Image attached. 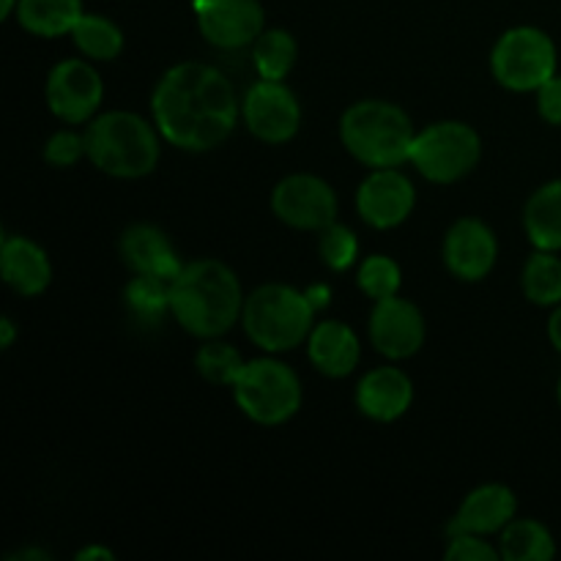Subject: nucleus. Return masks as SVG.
Wrapping results in <instances>:
<instances>
[{"label":"nucleus","instance_id":"nucleus-1","mask_svg":"<svg viewBox=\"0 0 561 561\" xmlns=\"http://www.w3.org/2000/svg\"><path fill=\"white\" fill-rule=\"evenodd\" d=\"M151 115L164 142L186 153H206L233 135L241 102L217 66L184 60L159 77Z\"/></svg>","mask_w":561,"mask_h":561},{"label":"nucleus","instance_id":"nucleus-2","mask_svg":"<svg viewBox=\"0 0 561 561\" xmlns=\"http://www.w3.org/2000/svg\"><path fill=\"white\" fill-rule=\"evenodd\" d=\"M173 318L181 329L201 340L228 334L244 312V290L233 268L214 257L184 263L179 277L170 283Z\"/></svg>","mask_w":561,"mask_h":561},{"label":"nucleus","instance_id":"nucleus-3","mask_svg":"<svg viewBox=\"0 0 561 561\" xmlns=\"http://www.w3.org/2000/svg\"><path fill=\"white\" fill-rule=\"evenodd\" d=\"M88 159L113 179H146L162 157V135L157 124L129 110L96 115L85 129Z\"/></svg>","mask_w":561,"mask_h":561},{"label":"nucleus","instance_id":"nucleus-4","mask_svg":"<svg viewBox=\"0 0 561 561\" xmlns=\"http://www.w3.org/2000/svg\"><path fill=\"white\" fill-rule=\"evenodd\" d=\"M414 121L403 107L387 99H362L340 118L343 148L365 168H400L411 162Z\"/></svg>","mask_w":561,"mask_h":561},{"label":"nucleus","instance_id":"nucleus-5","mask_svg":"<svg viewBox=\"0 0 561 561\" xmlns=\"http://www.w3.org/2000/svg\"><path fill=\"white\" fill-rule=\"evenodd\" d=\"M316 316L318 310L307 290L285 283H266L247 296L241 327L257 348L285 354L307 343L316 327Z\"/></svg>","mask_w":561,"mask_h":561},{"label":"nucleus","instance_id":"nucleus-6","mask_svg":"<svg viewBox=\"0 0 561 561\" xmlns=\"http://www.w3.org/2000/svg\"><path fill=\"white\" fill-rule=\"evenodd\" d=\"M236 405L247 420L263 427H277L294 420L301 409V381L296 370L274 356L247 362L230 387Z\"/></svg>","mask_w":561,"mask_h":561},{"label":"nucleus","instance_id":"nucleus-7","mask_svg":"<svg viewBox=\"0 0 561 561\" xmlns=\"http://www.w3.org/2000/svg\"><path fill=\"white\" fill-rule=\"evenodd\" d=\"M491 71L493 80L507 91L537 93L559 75V49L542 27H510L493 44Z\"/></svg>","mask_w":561,"mask_h":561},{"label":"nucleus","instance_id":"nucleus-8","mask_svg":"<svg viewBox=\"0 0 561 561\" xmlns=\"http://www.w3.org/2000/svg\"><path fill=\"white\" fill-rule=\"evenodd\" d=\"M482 159L480 131L463 121H436L416 131L411 164L431 184H455L477 170Z\"/></svg>","mask_w":561,"mask_h":561},{"label":"nucleus","instance_id":"nucleus-9","mask_svg":"<svg viewBox=\"0 0 561 561\" xmlns=\"http://www.w3.org/2000/svg\"><path fill=\"white\" fill-rule=\"evenodd\" d=\"M272 211L288 228L321 233L323 228L337 222L340 201L334 186L321 175L294 173L274 186Z\"/></svg>","mask_w":561,"mask_h":561},{"label":"nucleus","instance_id":"nucleus-10","mask_svg":"<svg viewBox=\"0 0 561 561\" xmlns=\"http://www.w3.org/2000/svg\"><path fill=\"white\" fill-rule=\"evenodd\" d=\"M241 118L252 137L283 146L299 135L301 104L283 80H257L241 99Z\"/></svg>","mask_w":561,"mask_h":561},{"label":"nucleus","instance_id":"nucleus-11","mask_svg":"<svg viewBox=\"0 0 561 561\" xmlns=\"http://www.w3.org/2000/svg\"><path fill=\"white\" fill-rule=\"evenodd\" d=\"M44 99L55 118L64 124H91L104 99L99 71L82 58H66L49 69Z\"/></svg>","mask_w":561,"mask_h":561},{"label":"nucleus","instance_id":"nucleus-12","mask_svg":"<svg viewBox=\"0 0 561 561\" xmlns=\"http://www.w3.org/2000/svg\"><path fill=\"white\" fill-rule=\"evenodd\" d=\"M427 327L425 316L414 301L403 296H389V299L373 301L370 310V340L373 348L389 362H403L420 354L425 345Z\"/></svg>","mask_w":561,"mask_h":561},{"label":"nucleus","instance_id":"nucleus-13","mask_svg":"<svg viewBox=\"0 0 561 561\" xmlns=\"http://www.w3.org/2000/svg\"><path fill=\"white\" fill-rule=\"evenodd\" d=\"M197 27L217 49H241L266 31V11L257 0H195Z\"/></svg>","mask_w":561,"mask_h":561},{"label":"nucleus","instance_id":"nucleus-14","mask_svg":"<svg viewBox=\"0 0 561 561\" xmlns=\"http://www.w3.org/2000/svg\"><path fill=\"white\" fill-rule=\"evenodd\" d=\"M414 206V181L398 168L370 170V175L356 190V211L376 230L400 228L411 217Z\"/></svg>","mask_w":561,"mask_h":561},{"label":"nucleus","instance_id":"nucleus-15","mask_svg":"<svg viewBox=\"0 0 561 561\" xmlns=\"http://www.w3.org/2000/svg\"><path fill=\"white\" fill-rule=\"evenodd\" d=\"M499 261V239L488 222L463 217L444 236V266L460 283H480Z\"/></svg>","mask_w":561,"mask_h":561},{"label":"nucleus","instance_id":"nucleus-16","mask_svg":"<svg viewBox=\"0 0 561 561\" xmlns=\"http://www.w3.org/2000/svg\"><path fill=\"white\" fill-rule=\"evenodd\" d=\"M354 400L356 409L367 420L389 425L409 414L411 403H414V381L409 378V373L394 365L376 367L356 383Z\"/></svg>","mask_w":561,"mask_h":561},{"label":"nucleus","instance_id":"nucleus-17","mask_svg":"<svg viewBox=\"0 0 561 561\" xmlns=\"http://www.w3.org/2000/svg\"><path fill=\"white\" fill-rule=\"evenodd\" d=\"M518 513V496L513 488L502 482H488V485L474 488L469 496L460 502L458 513L447 524V535L469 531V535H499Z\"/></svg>","mask_w":561,"mask_h":561},{"label":"nucleus","instance_id":"nucleus-18","mask_svg":"<svg viewBox=\"0 0 561 561\" xmlns=\"http://www.w3.org/2000/svg\"><path fill=\"white\" fill-rule=\"evenodd\" d=\"M118 252L126 268L135 274H151V277H162L173 283L181 268H184L173 241L151 222L129 225L121 236Z\"/></svg>","mask_w":561,"mask_h":561},{"label":"nucleus","instance_id":"nucleus-19","mask_svg":"<svg viewBox=\"0 0 561 561\" xmlns=\"http://www.w3.org/2000/svg\"><path fill=\"white\" fill-rule=\"evenodd\" d=\"M0 274L14 294L33 299L53 283V263L47 250L27 236H3L0 244Z\"/></svg>","mask_w":561,"mask_h":561},{"label":"nucleus","instance_id":"nucleus-20","mask_svg":"<svg viewBox=\"0 0 561 561\" xmlns=\"http://www.w3.org/2000/svg\"><path fill=\"white\" fill-rule=\"evenodd\" d=\"M310 365L327 378H345L362 359V345L354 329L343 321H318L307 337Z\"/></svg>","mask_w":561,"mask_h":561},{"label":"nucleus","instance_id":"nucleus-21","mask_svg":"<svg viewBox=\"0 0 561 561\" xmlns=\"http://www.w3.org/2000/svg\"><path fill=\"white\" fill-rule=\"evenodd\" d=\"M524 230L535 250L561 252V179L531 192L524 206Z\"/></svg>","mask_w":561,"mask_h":561},{"label":"nucleus","instance_id":"nucleus-22","mask_svg":"<svg viewBox=\"0 0 561 561\" xmlns=\"http://www.w3.org/2000/svg\"><path fill=\"white\" fill-rule=\"evenodd\" d=\"M82 0H20L16 22L38 38H60L80 22Z\"/></svg>","mask_w":561,"mask_h":561},{"label":"nucleus","instance_id":"nucleus-23","mask_svg":"<svg viewBox=\"0 0 561 561\" xmlns=\"http://www.w3.org/2000/svg\"><path fill=\"white\" fill-rule=\"evenodd\" d=\"M499 553L504 561H551L557 557V540L540 520L513 518L499 531Z\"/></svg>","mask_w":561,"mask_h":561},{"label":"nucleus","instance_id":"nucleus-24","mask_svg":"<svg viewBox=\"0 0 561 561\" xmlns=\"http://www.w3.org/2000/svg\"><path fill=\"white\" fill-rule=\"evenodd\" d=\"M124 305L131 321L140 323V327H162L168 312H173L170 279L151 277V274H135L124 288Z\"/></svg>","mask_w":561,"mask_h":561},{"label":"nucleus","instance_id":"nucleus-25","mask_svg":"<svg viewBox=\"0 0 561 561\" xmlns=\"http://www.w3.org/2000/svg\"><path fill=\"white\" fill-rule=\"evenodd\" d=\"M520 288L526 299L537 307L561 305V257L557 252L535 250L524 263Z\"/></svg>","mask_w":561,"mask_h":561},{"label":"nucleus","instance_id":"nucleus-26","mask_svg":"<svg viewBox=\"0 0 561 561\" xmlns=\"http://www.w3.org/2000/svg\"><path fill=\"white\" fill-rule=\"evenodd\" d=\"M299 58V44L283 27H272L252 44V64L261 80H285Z\"/></svg>","mask_w":561,"mask_h":561},{"label":"nucleus","instance_id":"nucleus-27","mask_svg":"<svg viewBox=\"0 0 561 561\" xmlns=\"http://www.w3.org/2000/svg\"><path fill=\"white\" fill-rule=\"evenodd\" d=\"M77 49L91 60H115L124 53V33L102 14H82L71 31Z\"/></svg>","mask_w":561,"mask_h":561},{"label":"nucleus","instance_id":"nucleus-28","mask_svg":"<svg viewBox=\"0 0 561 561\" xmlns=\"http://www.w3.org/2000/svg\"><path fill=\"white\" fill-rule=\"evenodd\" d=\"M244 356L236 345L222 343L219 337L206 340L195 354V367L203 376V381L214 383V387H233L239 373L244 370Z\"/></svg>","mask_w":561,"mask_h":561},{"label":"nucleus","instance_id":"nucleus-29","mask_svg":"<svg viewBox=\"0 0 561 561\" xmlns=\"http://www.w3.org/2000/svg\"><path fill=\"white\" fill-rule=\"evenodd\" d=\"M356 285H359V290L367 299L381 301L400 294L403 272H400L398 261H392L389 255H370L356 268Z\"/></svg>","mask_w":561,"mask_h":561},{"label":"nucleus","instance_id":"nucleus-30","mask_svg":"<svg viewBox=\"0 0 561 561\" xmlns=\"http://www.w3.org/2000/svg\"><path fill=\"white\" fill-rule=\"evenodd\" d=\"M318 255H321L323 266L332 268V272L343 274L359 257V239L351 228L345 225L332 222L329 228L321 230V239H318Z\"/></svg>","mask_w":561,"mask_h":561},{"label":"nucleus","instance_id":"nucleus-31","mask_svg":"<svg viewBox=\"0 0 561 561\" xmlns=\"http://www.w3.org/2000/svg\"><path fill=\"white\" fill-rule=\"evenodd\" d=\"M82 157H88V142L85 135H77L71 129H60L44 142V159L47 164L53 168L66 170V168H75Z\"/></svg>","mask_w":561,"mask_h":561},{"label":"nucleus","instance_id":"nucleus-32","mask_svg":"<svg viewBox=\"0 0 561 561\" xmlns=\"http://www.w3.org/2000/svg\"><path fill=\"white\" fill-rule=\"evenodd\" d=\"M447 561H499L502 553L493 548L482 535H469V531H458V535H447Z\"/></svg>","mask_w":561,"mask_h":561},{"label":"nucleus","instance_id":"nucleus-33","mask_svg":"<svg viewBox=\"0 0 561 561\" xmlns=\"http://www.w3.org/2000/svg\"><path fill=\"white\" fill-rule=\"evenodd\" d=\"M537 113L546 124L561 126V75L551 77L546 85L537 91Z\"/></svg>","mask_w":561,"mask_h":561},{"label":"nucleus","instance_id":"nucleus-34","mask_svg":"<svg viewBox=\"0 0 561 561\" xmlns=\"http://www.w3.org/2000/svg\"><path fill=\"white\" fill-rule=\"evenodd\" d=\"M75 559L77 561H115V553L110 551V548H102V546H88V548H82Z\"/></svg>","mask_w":561,"mask_h":561},{"label":"nucleus","instance_id":"nucleus-35","mask_svg":"<svg viewBox=\"0 0 561 561\" xmlns=\"http://www.w3.org/2000/svg\"><path fill=\"white\" fill-rule=\"evenodd\" d=\"M548 340H551L553 348L561 354V305L553 307L551 318H548Z\"/></svg>","mask_w":561,"mask_h":561},{"label":"nucleus","instance_id":"nucleus-36","mask_svg":"<svg viewBox=\"0 0 561 561\" xmlns=\"http://www.w3.org/2000/svg\"><path fill=\"white\" fill-rule=\"evenodd\" d=\"M307 296H310L312 307H316L318 312L332 301V290H329V285H310V288H307Z\"/></svg>","mask_w":561,"mask_h":561},{"label":"nucleus","instance_id":"nucleus-37","mask_svg":"<svg viewBox=\"0 0 561 561\" xmlns=\"http://www.w3.org/2000/svg\"><path fill=\"white\" fill-rule=\"evenodd\" d=\"M16 340V327L9 316L0 318V348L9 351Z\"/></svg>","mask_w":561,"mask_h":561},{"label":"nucleus","instance_id":"nucleus-38","mask_svg":"<svg viewBox=\"0 0 561 561\" xmlns=\"http://www.w3.org/2000/svg\"><path fill=\"white\" fill-rule=\"evenodd\" d=\"M47 551H42V548H25V551L14 553V557H9V561H49Z\"/></svg>","mask_w":561,"mask_h":561},{"label":"nucleus","instance_id":"nucleus-39","mask_svg":"<svg viewBox=\"0 0 561 561\" xmlns=\"http://www.w3.org/2000/svg\"><path fill=\"white\" fill-rule=\"evenodd\" d=\"M16 5H20V0H0V20H9L11 14H16Z\"/></svg>","mask_w":561,"mask_h":561},{"label":"nucleus","instance_id":"nucleus-40","mask_svg":"<svg viewBox=\"0 0 561 561\" xmlns=\"http://www.w3.org/2000/svg\"><path fill=\"white\" fill-rule=\"evenodd\" d=\"M557 398H559V409H561V378H559V389H557Z\"/></svg>","mask_w":561,"mask_h":561}]
</instances>
